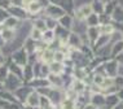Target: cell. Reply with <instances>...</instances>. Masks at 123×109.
Listing matches in <instances>:
<instances>
[{"label": "cell", "mask_w": 123, "mask_h": 109, "mask_svg": "<svg viewBox=\"0 0 123 109\" xmlns=\"http://www.w3.org/2000/svg\"><path fill=\"white\" fill-rule=\"evenodd\" d=\"M83 12H84V16H88L89 14V12H91V8H89V6H86L84 9H82Z\"/></svg>", "instance_id": "ba28073f"}, {"label": "cell", "mask_w": 123, "mask_h": 109, "mask_svg": "<svg viewBox=\"0 0 123 109\" xmlns=\"http://www.w3.org/2000/svg\"><path fill=\"white\" fill-rule=\"evenodd\" d=\"M3 38L5 39V40H9V39L13 38V31L12 30H5L3 32Z\"/></svg>", "instance_id": "3957f363"}, {"label": "cell", "mask_w": 123, "mask_h": 109, "mask_svg": "<svg viewBox=\"0 0 123 109\" xmlns=\"http://www.w3.org/2000/svg\"><path fill=\"white\" fill-rule=\"evenodd\" d=\"M29 9L31 11V13H35V12H38L39 9H40V4H39V3H36V1H32L31 4H30Z\"/></svg>", "instance_id": "6da1fadb"}, {"label": "cell", "mask_w": 123, "mask_h": 109, "mask_svg": "<svg viewBox=\"0 0 123 109\" xmlns=\"http://www.w3.org/2000/svg\"><path fill=\"white\" fill-rule=\"evenodd\" d=\"M53 56H55V55H53L51 51H45L44 55H43V60H44L45 62H49L53 58Z\"/></svg>", "instance_id": "7a4b0ae2"}, {"label": "cell", "mask_w": 123, "mask_h": 109, "mask_svg": "<svg viewBox=\"0 0 123 109\" xmlns=\"http://www.w3.org/2000/svg\"><path fill=\"white\" fill-rule=\"evenodd\" d=\"M53 58H55L56 61H61V60H64V53H61V52H56L55 56H53Z\"/></svg>", "instance_id": "5b68a950"}, {"label": "cell", "mask_w": 123, "mask_h": 109, "mask_svg": "<svg viewBox=\"0 0 123 109\" xmlns=\"http://www.w3.org/2000/svg\"><path fill=\"white\" fill-rule=\"evenodd\" d=\"M32 38L34 39H40L42 38V34H40V30L39 29H34V31H32Z\"/></svg>", "instance_id": "277c9868"}, {"label": "cell", "mask_w": 123, "mask_h": 109, "mask_svg": "<svg viewBox=\"0 0 123 109\" xmlns=\"http://www.w3.org/2000/svg\"><path fill=\"white\" fill-rule=\"evenodd\" d=\"M51 70L53 73H58L60 70H61V65H60V64H53L51 66Z\"/></svg>", "instance_id": "8992f818"}, {"label": "cell", "mask_w": 123, "mask_h": 109, "mask_svg": "<svg viewBox=\"0 0 123 109\" xmlns=\"http://www.w3.org/2000/svg\"><path fill=\"white\" fill-rule=\"evenodd\" d=\"M5 25H6V26H12V27H13V26L16 25V19H14V18H9V19H6Z\"/></svg>", "instance_id": "52a82bcc"}, {"label": "cell", "mask_w": 123, "mask_h": 109, "mask_svg": "<svg viewBox=\"0 0 123 109\" xmlns=\"http://www.w3.org/2000/svg\"><path fill=\"white\" fill-rule=\"evenodd\" d=\"M111 30H113L111 26H105V27H102V31H105V32H110Z\"/></svg>", "instance_id": "9c48e42d"}]
</instances>
